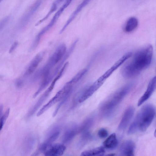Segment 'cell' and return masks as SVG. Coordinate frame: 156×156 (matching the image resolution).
<instances>
[{
    "label": "cell",
    "instance_id": "obj_1",
    "mask_svg": "<svg viewBox=\"0 0 156 156\" xmlns=\"http://www.w3.org/2000/svg\"><path fill=\"white\" fill-rule=\"evenodd\" d=\"M153 54V48L151 45L137 51L132 59L122 68V76L126 78H130L138 75L150 65Z\"/></svg>",
    "mask_w": 156,
    "mask_h": 156
},
{
    "label": "cell",
    "instance_id": "obj_2",
    "mask_svg": "<svg viewBox=\"0 0 156 156\" xmlns=\"http://www.w3.org/2000/svg\"><path fill=\"white\" fill-rule=\"evenodd\" d=\"M155 115V108L151 104L144 106L139 111L128 131L129 134H132L138 130L145 131L153 121Z\"/></svg>",
    "mask_w": 156,
    "mask_h": 156
},
{
    "label": "cell",
    "instance_id": "obj_3",
    "mask_svg": "<svg viewBox=\"0 0 156 156\" xmlns=\"http://www.w3.org/2000/svg\"><path fill=\"white\" fill-rule=\"evenodd\" d=\"M134 83H129L115 92L101 105V109L106 113L111 112L133 88Z\"/></svg>",
    "mask_w": 156,
    "mask_h": 156
},
{
    "label": "cell",
    "instance_id": "obj_4",
    "mask_svg": "<svg viewBox=\"0 0 156 156\" xmlns=\"http://www.w3.org/2000/svg\"><path fill=\"white\" fill-rule=\"evenodd\" d=\"M66 46L64 43L59 45L48 59L46 63L37 71L38 75L42 77L49 73L51 69L62 59L66 52Z\"/></svg>",
    "mask_w": 156,
    "mask_h": 156
},
{
    "label": "cell",
    "instance_id": "obj_5",
    "mask_svg": "<svg viewBox=\"0 0 156 156\" xmlns=\"http://www.w3.org/2000/svg\"><path fill=\"white\" fill-rule=\"evenodd\" d=\"M104 82L98 78L93 84L83 89L78 93V101L81 103L91 96L103 84Z\"/></svg>",
    "mask_w": 156,
    "mask_h": 156
},
{
    "label": "cell",
    "instance_id": "obj_6",
    "mask_svg": "<svg viewBox=\"0 0 156 156\" xmlns=\"http://www.w3.org/2000/svg\"><path fill=\"white\" fill-rule=\"evenodd\" d=\"M66 97V93L64 89L62 88L37 113V116H39L41 115L54 104L65 99Z\"/></svg>",
    "mask_w": 156,
    "mask_h": 156
},
{
    "label": "cell",
    "instance_id": "obj_7",
    "mask_svg": "<svg viewBox=\"0 0 156 156\" xmlns=\"http://www.w3.org/2000/svg\"><path fill=\"white\" fill-rule=\"evenodd\" d=\"M54 87V85L51 84H50L48 88L41 96L34 106L29 112L27 115V118H29L32 116L37 110L48 98Z\"/></svg>",
    "mask_w": 156,
    "mask_h": 156
},
{
    "label": "cell",
    "instance_id": "obj_8",
    "mask_svg": "<svg viewBox=\"0 0 156 156\" xmlns=\"http://www.w3.org/2000/svg\"><path fill=\"white\" fill-rule=\"evenodd\" d=\"M66 146L62 144H52L43 152L45 156H58L62 155L66 150Z\"/></svg>",
    "mask_w": 156,
    "mask_h": 156
},
{
    "label": "cell",
    "instance_id": "obj_9",
    "mask_svg": "<svg viewBox=\"0 0 156 156\" xmlns=\"http://www.w3.org/2000/svg\"><path fill=\"white\" fill-rule=\"evenodd\" d=\"M132 55V53L131 52H128L125 54L100 77L103 80L105 81L115 70L129 58Z\"/></svg>",
    "mask_w": 156,
    "mask_h": 156
},
{
    "label": "cell",
    "instance_id": "obj_10",
    "mask_svg": "<svg viewBox=\"0 0 156 156\" xmlns=\"http://www.w3.org/2000/svg\"><path fill=\"white\" fill-rule=\"evenodd\" d=\"M59 134V129L58 127H55L50 132L45 140L40 146V151L43 153L49 145L53 144L57 139Z\"/></svg>",
    "mask_w": 156,
    "mask_h": 156
},
{
    "label": "cell",
    "instance_id": "obj_11",
    "mask_svg": "<svg viewBox=\"0 0 156 156\" xmlns=\"http://www.w3.org/2000/svg\"><path fill=\"white\" fill-rule=\"evenodd\" d=\"M135 109L133 106H129L126 109L124 113L118 127L119 130H124L126 129L131 121Z\"/></svg>",
    "mask_w": 156,
    "mask_h": 156
},
{
    "label": "cell",
    "instance_id": "obj_12",
    "mask_svg": "<svg viewBox=\"0 0 156 156\" xmlns=\"http://www.w3.org/2000/svg\"><path fill=\"white\" fill-rule=\"evenodd\" d=\"M79 132V127L76 125L73 124L69 126L66 129L62 136L63 143L64 144L69 143Z\"/></svg>",
    "mask_w": 156,
    "mask_h": 156
},
{
    "label": "cell",
    "instance_id": "obj_13",
    "mask_svg": "<svg viewBox=\"0 0 156 156\" xmlns=\"http://www.w3.org/2000/svg\"><path fill=\"white\" fill-rule=\"evenodd\" d=\"M135 144L131 140H126L121 144L120 147V152L121 155L132 156L134 155Z\"/></svg>",
    "mask_w": 156,
    "mask_h": 156
},
{
    "label": "cell",
    "instance_id": "obj_14",
    "mask_svg": "<svg viewBox=\"0 0 156 156\" xmlns=\"http://www.w3.org/2000/svg\"><path fill=\"white\" fill-rule=\"evenodd\" d=\"M156 85V77L154 76L150 81L146 91L139 100L138 106L141 105L149 98L155 89Z\"/></svg>",
    "mask_w": 156,
    "mask_h": 156
},
{
    "label": "cell",
    "instance_id": "obj_15",
    "mask_svg": "<svg viewBox=\"0 0 156 156\" xmlns=\"http://www.w3.org/2000/svg\"><path fill=\"white\" fill-rule=\"evenodd\" d=\"M45 51H42L37 54L34 58L30 64L26 73L27 75L32 73L36 69L44 55Z\"/></svg>",
    "mask_w": 156,
    "mask_h": 156
},
{
    "label": "cell",
    "instance_id": "obj_16",
    "mask_svg": "<svg viewBox=\"0 0 156 156\" xmlns=\"http://www.w3.org/2000/svg\"><path fill=\"white\" fill-rule=\"evenodd\" d=\"M138 19L134 17L129 18L124 25L123 30L126 33H130L134 30L138 26Z\"/></svg>",
    "mask_w": 156,
    "mask_h": 156
},
{
    "label": "cell",
    "instance_id": "obj_17",
    "mask_svg": "<svg viewBox=\"0 0 156 156\" xmlns=\"http://www.w3.org/2000/svg\"><path fill=\"white\" fill-rule=\"evenodd\" d=\"M118 141L115 133H113L108 136L103 142L104 147L108 149L112 150L116 148Z\"/></svg>",
    "mask_w": 156,
    "mask_h": 156
},
{
    "label": "cell",
    "instance_id": "obj_18",
    "mask_svg": "<svg viewBox=\"0 0 156 156\" xmlns=\"http://www.w3.org/2000/svg\"><path fill=\"white\" fill-rule=\"evenodd\" d=\"M105 152L104 147L101 146L85 151L81 153V155L83 156H102L104 154Z\"/></svg>",
    "mask_w": 156,
    "mask_h": 156
},
{
    "label": "cell",
    "instance_id": "obj_19",
    "mask_svg": "<svg viewBox=\"0 0 156 156\" xmlns=\"http://www.w3.org/2000/svg\"><path fill=\"white\" fill-rule=\"evenodd\" d=\"M94 119L92 118H89L86 119L82 123L80 127H79V132L82 133L88 131L89 129L92 125Z\"/></svg>",
    "mask_w": 156,
    "mask_h": 156
},
{
    "label": "cell",
    "instance_id": "obj_20",
    "mask_svg": "<svg viewBox=\"0 0 156 156\" xmlns=\"http://www.w3.org/2000/svg\"><path fill=\"white\" fill-rule=\"evenodd\" d=\"M65 9L62 6L61 7L55 14L50 23L45 27L47 29L49 30L54 26Z\"/></svg>",
    "mask_w": 156,
    "mask_h": 156
},
{
    "label": "cell",
    "instance_id": "obj_21",
    "mask_svg": "<svg viewBox=\"0 0 156 156\" xmlns=\"http://www.w3.org/2000/svg\"><path fill=\"white\" fill-rule=\"evenodd\" d=\"M87 71L88 69L86 68L81 70L68 82L73 84L76 83L81 79Z\"/></svg>",
    "mask_w": 156,
    "mask_h": 156
},
{
    "label": "cell",
    "instance_id": "obj_22",
    "mask_svg": "<svg viewBox=\"0 0 156 156\" xmlns=\"http://www.w3.org/2000/svg\"><path fill=\"white\" fill-rule=\"evenodd\" d=\"M57 8V4L55 2H54L51 7V8L45 16L43 19L39 20L35 24V26H37L42 23L44 21L46 20L49 16L54 11H55Z\"/></svg>",
    "mask_w": 156,
    "mask_h": 156
},
{
    "label": "cell",
    "instance_id": "obj_23",
    "mask_svg": "<svg viewBox=\"0 0 156 156\" xmlns=\"http://www.w3.org/2000/svg\"><path fill=\"white\" fill-rule=\"evenodd\" d=\"M108 135V131L104 128L100 129L98 132V135L101 138H104L107 137Z\"/></svg>",
    "mask_w": 156,
    "mask_h": 156
},
{
    "label": "cell",
    "instance_id": "obj_24",
    "mask_svg": "<svg viewBox=\"0 0 156 156\" xmlns=\"http://www.w3.org/2000/svg\"><path fill=\"white\" fill-rule=\"evenodd\" d=\"M91 0H83L82 2L77 6V8L81 10L82 9L87 5Z\"/></svg>",
    "mask_w": 156,
    "mask_h": 156
},
{
    "label": "cell",
    "instance_id": "obj_25",
    "mask_svg": "<svg viewBox=\"0 0 156 156\" xmlns=\"http://www.w3.org/2000/svg\"><path fill=\"white\" fill-rule=\"evenodd\" d=\"M15 85L18 88H21L23 85V81L20 79H17L16 81Z\"/></svg>",
    "mask_w": 156,
    "mask_h": 156
},
{
    "label": "cell",
    "instance_id": "obj_26",
    "mask_svg": "<svg viewBox=\"0 0 156 156\" xmlns=\"http://www.w3.org/2000/svg\"><path fill=\"white\" fill-rule=\"evenodd\" d=\"M18 44V43L17 42L15 41L14 42L12 45L9 50V53H11L13 52L16 48Z\"/></svg>",
    "mask_w": 156,
    "mask_h": 156
},
{
    "label": "cell",
    "instance_id": "obj_27",
    "mask_svg": "<svg viewBox=\"0 0 156 156\" xmlns=\"http://www.w3.org/2000/svg\"><path fill=\"white\" fill-rule=\"evenodd\" d=\"M3 110V106L2 105H0V119L1 116V114L2 113V111Z\"/></svg>",
    "mask_w": 156,
    "mask_h": 156
},
{
    "label": "cell",
    "instance_id": "obj_28",
    "mask_svg": "<svg viewBox=\"0 0 156 156\" xmlns=\"http://www.w3.org/2000/svg\"><path fill=\"white\" fill-rule=\"evenodd\" d=\"M64 0H56V2L57 3H59V2H61L63 1Z\"/></svg>",
    "mask_w": 156,
    "mask_h": 156
},
{
    "label": "cell",
    "instance_id": "obj_29",
    "mask_svg": "<svg viewBox=\"0 0 156 156\" xmlns=\"http://www.w3.org/2000/svg\"><path fill=\"white\" fill-rule=\"evenodd\" d=\"M3 0H0V3L3 1Z\"/></svg>",
    "mask_w": 156,
    "mask_h": 156
},
{
    "label": "cell",
    "instance_id": "obj_30",
    "mask_svg": "<svg viewBox=\"0 0 156 156\" xmlns=\"http://www.w3.org/2000/svg\"></svg>",
    "mask_w": 156,
    "mask_h": 156
}]
</instances>
